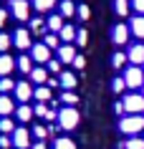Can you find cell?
I'll return each instance as SVG.
<instances>
[{
  "instance_id": "cb8c5ba5",
  "label": "cell",
  "mask_w": 144,
  "mask_h": 149,
  "mask_svg": "<svg viewBox=\"0 0 144 149\" xmlns=\"http://www.w3.org/2000/svg\"><path fill=\"white\" fill-rule=\"evenodd\" d=\"M76 33H79V31H76L73 25H63L58 36H61V40H63V43H71V40H76Z\"/></svg>"
},
{
  "instance_id": "9a60e30c",
  "label": "cell",
  "mask_w": 144,
  "mask_h": 149,
  "mask_svg": "<svg viewBox=\"0 0 144 149\" xmlns=\"http://www.w3.org/2000/svg\"><path fill=\"white\" fill-rule=\"evenodd\" d=\"M58 79H61V88H63V91H73L76 84H79V79H76V73H73V71H63Z\"/></svg>"
},
{
  "instance_id": "277c9868",
  "label": "cell",
  "mask_w": 144,
  "mask_h": 149,
  "mask_svg": "<svg viewBox=\"0 0 144 149\" xmlns=\"http://www.w3.org/2000/svg\"><path fill=\"white\" fill-rule=\"evenodd\" d=\"M124 111L127 114H144V94L142 91H131L124 96Z\"/></svg>"
},
{
  "instance_id": "ffe728a7",
  "label": "cell",
  "mask_w": 144,
  "mask_h": 149,
  "mask_svg": "<svg viewBox=\"0 0 144 149\" xmlns=\"http://www.w3.org/2000/svg\"><path fill=\"white\" fill-rule=\"evenodd\" d=\"M48 25L40 20V18H31V25H28V31H31V36H40V33H46Z\"/></svg>"
},
{
  "instance_id": "1f68e13d",
  "label": "cell",
  "mask_w": 144,
  "mask_h": 149,
  "mask_svg": "<svg viewBox=\"0 0 144 149\" xmlns=\"http://www.w3.org/2000/svg\"><path fill=\"white\" fill-rule=\"evenodd\" d=\"M124 149H144V139L142 136H129L127 144H124Z\"/></svg>"
},
{
  "instance_id": "30bf717a",
  "label": "cell",
  "mask_w": 144,
  "mask_h": 149,
  "mask_svg": "<svg viewBox=\"0 0 144 149\" xmlns=\"http://www.w3.org/2000/svg\"><path fill=\"white\" fill-rule=\"evenodd\" d=\"M129 38H131V31H129V25H124V23H116V25H114V31H111V40L116 43V46H127Z\"/></svg>"
},
{
  "instance_id": "d590c367",
  "label": "cell",
  "mask_w": 144,
  "mask_h": 149,
  "mask_svg": "<svg viewBox=\"0 0 144 149\" xmlns=\"http://www.w3.org/2000/svg\"><path fill=\"white\" fill-rule=\"evenodd\" d=\"M10 46H13V38H10L8 33H3V31H0V53H5Z\"/></svg>"
},
{
  "instance_id": "ac0fdd59",
  "label": "cell",
  "mask_w": 144,
  "mask_h": 149,
  "mask_svg": "<svg viewBox=\"0 0 144 149\" xmlns=\"http://www.w3.org/2000/svg\"><path fill=\"white\" fill-rule=\"evenodd\" d=\"M46 25H48V33H61V28H63V15L58 13V15H48V20H46Z\"/></svg>"
},
{
  "instance_id": "4dcf8cb0",
  "label": "cell",
  "mask_w": 144,
  "mask_h": 149,
  "mask_svg": "<svg viewBox=\"0 0 144 149\" xmlns=\"http://www.w3.org/2000/svg\"><path fill=\"white\" fill-rule=\"evenodd\" d=\"M61 101H63V106H76L79 104V96L73 94V91H63L61 94Z\"/></svg>"
},
{
  "instance_id": "836d02e7",
  "label": "cell",
  "mask_w": 144,
  "mask_h": 149,
  "mask_svg": "<svg viewBox=\"0 0 144 149\" xmlns=\"http://www.w3.org/2000/svg\"><path fill=\"white\" fill-rule=\"evenodd\" d=\"M127 61H129V58H127V53H121V51H119V53H114V56H111V66H114L116 71H119V68H121V66H124Z\"/></svg>"
},
{
  "instance_id": "2e32d148",
  "label": "cell",
  "mask_w": 144,
  "mask_h": 149,
  "mask_svg": "<svg viewBox=\"0 0 144 149\" xmlns=\"http://www.w3.org/2000/svg\"><path fill=\"white\" fill-rule=\"evenodd\" d=\"M13 68H15V61H13V56L0 53V79H3V76H10V73H13Z\"/></svg>"
},
{
  "instance_id": "8d00e7d4",
  "label": "cell",
  "mask_w": 144,
  "mask_h": 149,
  "mask_svg": "<svg viewBox=\"0 0 144 149\" xmlns=\"http://www.w3.org/2000/svg\"><path fill=\"white\" fill-rule=\"evenodd\" d=\"M124 88H127V81H124V76H116V79H114V84H111V91H114V94H121Z\"/></svg>"
},
{
  "instance_id": "6da1fadb",
  "label": "cell",
  "mask_w": 144,
  "mask_h": 149,
  "mask_svg": "<svg viewBox=\"0 0 144 149\" xmlns=\"http://www.w3.org/2000/svg\"><path fill=\"white\" fill-rule=\"evenodd\" d=\"M119 132L127 134V136H136V134H142L144 132V114H129V116H121Z\"/></svg>"
},
{
  "instance_id": "7c38bea8",
  "label": "cell",
  "mask_w": 144,
  "mask_h": 149,
  "mask_svg": "<svg viewBox=\"0 0 144 149\" xmlns=\"http://www.w3.org/2000/svg\"><path fill=\"white\" fill-rule=\"evenodd\" d=\"M76 56H79V53H76V48H73L71 43H63V46L58 48L56 58H58L61 63H73V58H76Z\"/></svg>"
},
{
  "instance_id": "5b68a950",
  "label": "cell",
  "mask_w": 144,
  "mask_h": 149,
  "mask_svg": "<svg viewBox=\"0 0 144 149\" xmlns=\"http://www.w3.org/2000/svg\"><path fill=\"white\" fill-rule=\"evenodd\" d=\"M31 8L33 5L28 0H10V5H8L10 15L18 18V20H31Z\"/></svg>"
},
{
  "instance_id": "d6986e66",
  "label": "cell",
  "mask_w": 144,
  "mask_h": 149,
  "mask_svg": "<svg viewBox=\"0 0 144 149\" xmlns=\"http://www.w3.org/2000/svg\"><path fill=\"white\" fill-rule=\"evenodd\" d=\"M15 68L20 71V73H28V76H31V71L35 68V66H33V58H31V56H20V58L15 61Z\"/></svg>"
},
{
  "instance_id": "ab89813d",
  "label": "cell",
  "mask_w": 144,
  "mask_h": 149,
  "mask_svg": "<svg viewBox=\"0 0 144 149\" xmlns=\"http://www.w3.org/2000/svg\"><path fill=\"white\" fill-rule=\"evenodd\" d=\"M33 136H38V141H43L48 136V129H46V126H40V124H35V126H33Z\"/></svg>"
},
{
  "instance_id": "f546056e",
  "label": "cell",
  "mask_w": 144,
  "mask_h": 149,
  "mask_svg": "<svg viewBox=\"0 0 144 149\" xmlns=\"http://www.w3.org/2000/svg\"><path fill=\"white\" fill-rule=\"evenodd\" d=\"M53 149H76V144H73V139H68V136H58V139L53 141Z\"/></svg>"
},
{
  "instance_id": "4fadbf2b",
  "label": "cell",
  "mask_w": 144,
  "mask_h": 149,
  "mask_svg": "<svg viewBox=\"0 0 144 149\" xmlns=\"http://www.w3.org/2000/svg\"><path fill=\"white\" fill-rule=\"evenodd\" d=\"M129 31H131V36L139 40H144V15H134L131 20H129Z\"/></svg>"
},
{
  "instance_id": "74e56055",
  "label": "cell",
  "mask_w": 144,
  "mask_h": 149,
  "mask_svg": "<svg viewBox=\"0 0 144 149\" xmlns=\"http://www.w3.org/2000/svg\"><path fill=\"white\" fill-rule=\"evenodd\" d=\"M76 15H79L81 20H88V18H91V8H88L86 3H81L79 8H76Z\"/></svg>"
},
{
  "instance_id": "b9f144b4",
  "label": "cell",
  "mask_w": 144,
  "mask_h": 149,
  "mask_svg": "<svg viewBox=\"0 0 144 149\" xmlns=\"http://www.w3.org/2000/svg\"><path fill=\"white\" fill-rule=\"evenodd\" d=\"M131 10L136 15H144V0H131Z\"/></svg>"
},
{
  "instance_id": "f6af8a7d",
  "label": "cell",
  "mask_w": 144,
  "mask_h": 149,
  "mask_svg": "<svg viewBox=\"0 0 144 149\" xmlns=\"http://www.w3.org/2000/svg\"><path fill=\"white\" fill-rule=\"evenodd\" d=\"M8 15H10V10H0V28L5 25V20H8Z\"/></svg>"
},
{
  "instance_id": "5bb4252c",
  "label": "cell",
  "mask_w": 144,
  "mask_h": 149,
  "mask_svg": "<svg viewBox=\"0 0 144 149\" xmlns=\"http://www.w3.org/2000/svg\"><path fill=\"white\" fill-rule=\"evenodd\" d=\"M48 79H51V73H48V68H43V66H35V68L31 71V81L38 84V86H46Z\"/></svg>"
},
{
  "instance_id": "c3c4849f",
  "label": "cell",
  "mask_w": 144,
  "mask_h": 149,
  "mask_svg": "<svg viewBox=\"0 0 144 149\" xmlns=\"http://www.w3.org/2000/svg\"><path fill=\"white\" fill-rule=\"evenodd\" d=\"M142 94H144V86H142Z\"/></svg>"
},
{
  "instance_id": "83f0119b",
  "label": "cell",
  "mask_w": 144,
  "mask_h": 149,
  "mask_svg": "<svg viewBox=\"0 0 144 149\" xmlns=\"http://www.w3.org/2000/svg\"><path fill=\"white\" fill-rule=\"evenodd\" d=\"M129 8H131V3L129 0H114V10H116V15H129Z\"/></svg>"
},
{
  "instance_id": "44dd1931",
  "label": "cell",
  "mask_w": 144,
  "mask_h": 149,
  "mask_svg": "<svg viewBox=\"0 0 144 149\" xmlns=\"http://www.w3.org/2000/svg\"><path fill=\"white\" fill-rule=\"evenodd\" d=\"M31 5L38 10V13H48V10H53V8H56V0H33Z\"/></svg>"
},
{
  "instance_id": "9c48e42d",
  "label": "cell",
  "mask_w": 144,
  "mask_h": 149,
  "mask_svg": "<svg viewBox=\"0 0 144 149\" xmlns=\"http://www.w3.org/2000/svg\"><path fill=\"white\" fill-rule=\"evenodd\" d=\"M10 136H13V147H15V149H31V147H33V144H31V132L23 129V126L15 129Z\"/></svg>"
},
{
  "instance_id": "bcb514c9",
  "label": "cell",
  "mask_w": 144,
  "mask_h": 149,
  "mask_svg": "<svg viewBox=\"0 0 144 149\" xmlns=\"http://www.w3.org/2000/svg\"><path fill=\"white\" fill-rule=\"evenodd\" d=\"M114 111H116L119 116H121V114H127V111H124V104H121V101H116V104H114Z\"/></svg>"
},
{
  "instance_id": "52a82bcc",
  "label": "cell",
  "mask_w": 144,
  "mask_h": 149,
  "mask_svg": "<svg viewBox=\"0 0 144 149\" xmlns=\"http://www.w3.org/2000/svg\"><path fill=\"white\" fill-rule=\"evenodd\" d=\"M31 58H33L35 63H40V66H43V63H48L53 56H51V48H48L46 43H33V48H31Z\"/></svg>"
},
{
  "instance_id": "7a4b0ae2",
  "label": "cell",
  "mask_w": 144,
  "mask_h": 149,
  "mask_svg": "<svg viewBox=\"0 0 144 149\" xmlns=\"http://www.w3.org/2000/svg\"><path fill=\"white\" fill-rule=\"evenodd\" d=\"M79 121H81V114H79L76 106H61V111H58V126L61 129L73 132L79 126Z\"/></svg>"
},
{
  "instance_id": "f35d334b",
  "label": "cell",
  "mask_w": 144,
  "mask_h": 149,
  "mask_svg": "<svg viewBox=\"0 0 144 149\" xmlns=\"http://www.w3.org/2000/svg\"><path fill=\"white\" fill-rule=\"evenodd\" d=\"M86 43H88V31H86V28H81V31L76 33V46H81V48H83Z\"/></svg>"
},
{
  "instance_id": "d4e9b609",
  "label": "cell",
  "mask_w": 144,
  "mask_h": 149,
  "mask_svg": "<svg viewBox=\"0 0 144 149\" xmlns=\"http://www.w3.org/2000/svg\"><path fill=\"white\" fill-rule=\"evenodd\" d=\"M15 132V121L10 116H0V134H13Z\"/></svg>"
},
{
  "instance_id": "8fae6325",
  "label": "cell",
  "mask_w": 144,
  "mask_h": 149,
  "mask_svg": "<svg viewBox=\"0 0 144 149\" xmlns=\"http://www.w3.org/2000/svg\"><path fill=\"white\" fill-rule=\"evenodd\" d=\"M13 94L18 96V101H20V104H28V101L33 99V86L28 84V81H18V84H15V91H13Z\"/></svg>"
},
{
  "instance_id": "ee69618b",
  "label": "cell",
  "mask_w": 144,
  "mask_h": 149,
  "mask_svg": "<svg viewBox=\"0 0 144 149\" xmlns=\"http://www.w3.org/2000/svg\"><path fill=\"white\" fill-rule=\"evenodd\" d=\"M46 86H48V88H58V86H61V79H56V76H51Z\"/></svg>"
},
{
  "instance_id": "3957f363",
  "label": "cell",
  "mask_w": 144,
  "mask_h": 149,
  "mask_svg": "<svg viewBox=\"0 0 144 149\" xmlns=\"http://www.w3.org/2000/svg\"><path fill=\"white\" fill-rule=\"evenodd\" d=\"M124 81H127V88L142 91V86H144V68L142 66H129V68L124 71Z\"/></svg>"
},
{
  "instance_id": "ba28073f",
  "label": "cell",
  "mask_w": 144,
  "mask_h": 149,
  "mask_svg": "<svg viewBox=\"0 0 144 149\" xmlns=\"http://www.w3.org/2000/svg\"><path fill=\"white\" fill-rule=\"evenodd\" d=\"M127 58L131 66H144V43L142 40H136V43H131L127 51Z\"/></svg>"
},
{
  "instance_id": "e0dca14e",
  "label": "cell",
  "mask_w": 144,
  "mask_h": 149,
  "mask_svg": "<svg viewBox=\"0 0 144 149\" xmlns=\"http://www.w3.org/2000/svg\"><path fill=\"white\" fill-rule=\"evenodd\" d=\"M10 114H15V104L8 94H0V116H10Z\"/></svg>"
},
{
  "instance_id": "7bdbcfd3",
  "label": "cell",
  "mask_w": 144,
  "mask_h": 149,
  "mask_svg": "<svg viewBox=\"0 0 144 149\" xmlns=\"http://www.w3.org/2000/svg\"><path fill=\"white\" fill-rule=\"evenodd\" d=\"M83 66H86V58H83V56H76V58H73V68L83 71Z\"/></svg>"
},
{
  "instance_id": "603a6c76",
  "label": "cell",
  "mask_w": 144,
  "mask_h": 149,
  "mask_svg": "<svg viewBox=\"0 0 144 149\" xmlns=\"http://www.w3.org/2000/svg\"><path fill=\"white\" fill-rule=\"evenodd\" d=\"M33 99H35V101H51V88L48 86H38V88H33Z\"/></svg>"
},
{
  "instance_id": "8992f818",
  "label": "cell",
  "mask_w": 144,
  "mask_h": 149,
  "mask_svg": "<svg viewBox=\"0 0 144 149\" xmlns=\"http://www.w3.org/2000/svg\"><path fill=\"white\" fill-rule=\"evenodd\" d=\"M13 43H15L18 51H31V48H33L31 31H28V28H18V31L13 33Z\"/></svg>"
},
{
  "instance_id": "f1b7e54d",
  "label": "cell",
  "mask_w": 144,
  "mask_h": 149,
  "mask_svg": "<svg viewBox=\"0 0 144 149\" xmlns=\"http://www.w3.org/2000/svg\"><path fill=\"white\" fill-rule=\"evenodd\" d=\"M63 18H71V15H76V5H73L71 0H61V10H58Z\"/></svg>"
},
{
  "instance_id": "484cf974",
  "label": "cell",
  "mask_w": 144,
  "mask_h": 149,
  "mask_svg": "<svg viewBox=\"0 0 144 149\" xmlns=\"http://www.w3.org/2000/svg\"><path fill=\"white\" fill-rule=\"evenodd\" d=\"M43 43H46L51 51H53V48H61V36H58V33H46V36H43Z\"/></svg>"
},
{
  "instance_id": "d6a6232c",
  "label": "cell",
  "mask_w": 144,
  "mask_h": 149,
  "mask_svg": "<svg viewBox=\"0 0 144 149\" xmlns=\"http://www.w3.org/2000/svg\"><path fill=\"white\" fill-rule=\"evenodd\" d=\"M48 111H51V106H46L43 101H38L35 106H33V116H40V119H46V116H48Z\"/></svg>"
},
{
  "instance_id": "681fc988",
  "label": "cell",
  "mask_w": 144,
  "mask_h": 149,
  "mask_svg": "<svg viewBox=\"0 0 144 149\" xmlns=\"http://www.w3.org/2000/svg\"><path fill=\"white\" fill-rule=\"evenodd\" d=\"M142 68H144V66H142Z\"/></svg>"
},
{
  "instance_id": "60d3db41",
  "label": "cell",
  "mask_w": 144,
  "mask_h": 149,
  "mask_svg": "<svg viewBox=\"0 0 144 149\" xmlns=\"http://www.w3.org/2000/svg\"><path fill=\"white\" fill-rule=\"evenodd\" d=\"M13 147V136L10 134H0V149H10Z\"/></svg>"
},
{
  "instance_id": "7402d4cb",
  "label": "cell",
  "mask_w": 144,
  "mask_h": 149,
  "mask_svg": "<svg viewBox=\"0 0 144 149\" xmlns=\"http://www.w3.org/2000/svg\"><path fill=\"white\" fill-rule=\"evenodd\" d=\"M15 116L20 119V121H31L33 119V106H28V104H20L15 109Z\"/></svg>"
},
{
  "instance_id": "e575fe53",
  "label": "cell",
  "mask_w": 144,
  "mask_h": 149,
  "mask_svg": "<svg viewBox=\"0 0 144 149\" xmlns=\"http://www.w3.org/2000/svg\"><path fill=\"white\" fill-rule=\"evenodd\" d=\"M46 68H48L51 76H58V73H61V61H58V58H51V61L46 63Z\"/></svg>"
},
{
  "instance_id": "7dc6e473",
  "label": "cell",
  "mask_w": 144,
  "mask_h": 149,
  "mask_svg": "<svg viewBox=\"0 0 144 149\" xmlns=\"http://www.w3.org/2000/svg\"><path fill=\"white\" fill-rule=\"evenodd\" d=\"M31 149H48V147H46V144H43V141H35V144H33Z\"/></svg>"
},
{
  "instance_id": "4316f807",
  "label": "cell",
  "mask_w": 144,
  "mask_h": 149,
  "mask_svg": "<svg viewBox=\"0 0 144 149\" xmlns=\"http://www.w3.org/2000/svg\"><path fill=\"white\" fill-rule=\"evenodd\" d=\"M13 91H15V81L10 76H3L0 79V94H13Z\"/></svg>"
}]
</instances>
